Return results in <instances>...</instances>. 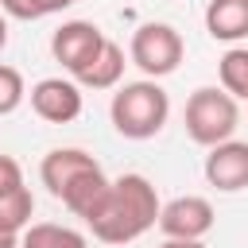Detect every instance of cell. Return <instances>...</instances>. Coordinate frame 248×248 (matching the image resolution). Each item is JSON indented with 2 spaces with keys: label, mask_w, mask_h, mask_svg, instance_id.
I'll list each match as a JSON object with an SVG mask.
<instances>
[{
  "label": "cell",
  "mask_w": 248,
  "mask_h": 248,
  "mask_svg": "<svg viewBox=\"0 0 248 248\" xmlns=\"http://www.w3.org/2000/svg\"><path fill=\"white\" fill-rule=\"evenodd\" d=\"M93 167H101V163H97L89 151H81V147H54V151L43 155L39 178H43V186L58 198V194L66 190V182H74L81 170H93Z\"/></svg>",
  "instance_id": "obj_9"
},
{
  "label": "cell",
  "mask_w": 248,
  "mask_h": 248,
  "mask_svg": "<svg viewBox=\"0 0 248 248\" xmlns=\"http://www.w3.org/2000/svg\"><path fill=\"white\" fill-rule=\"evenodd\" d=\"M4 46H8V16L0 12V50H4Z\"/></svg>",
  "instance_id": "obj_19"
},
{
  "label": "cell",
  "mask_w": 248,
  "mask_h": 248,
  "mask_svg": "<svg viewBox=\"0 0 248 248\" xmlns=\"http://www.w3.org/2000/svg\"><path fill=\"white\" fill-rule=\"evenodd\" d=\"M23 186V167L12 159V155H0V198L16 194Z\"/></svg>",
  "instance_id": "obj_17"
},
{
  "label": "cell",
  "mask_w": 248,
  "mask_h": 248,
  "mask_svg": "<svg viewBox=\"0 0 248 248\" xmlns=\"http://www.w3.org/2000/svg\"><path fill=\"white\" fill-rule=\"evenodd\" d=\"M182 120H186V136H190L194 143L217 147V143L232 140V132H236V124H240V105H236L225 89L202 85V89L190 93Z\"/></svg>",
  "instance_id": "obj_3"
},
{
  "label": "cell",
  "mask_w": 248,
  "mask_h": 248,
  "mask_svg": "<svg viewBox=\"0 0 248 248\" xmlns=\"http://www.w3.org/2000/svg\"><path fill=\"white\" fill-rule=\"evenodd\" d=\"M124 66H128V58H124V46L120 43H112V39H105V46L97 50V58L74 78L81 89H116L120 85V78H124Z\"/></svg>",
  "instance_id": "obj_11"
},
{
  "label": "cell",
  "mask_w": 248,
  "mask_h": 248,
  "mask_svg": "<svg viewBox=\"0 0 248 248\" xmlns=\"http://www.w3.org/2000/svg\"><path fill=\"white\" fill-rule=\"evenodd\" d=\"M19 248H89L85 232L70 229V225H54V221H31L19 232Z\"/></svg>",
  "instance_id": "obj_12"
},
{
  "label": "cell",
  "mask_w": 248,
  "mask_h": 248,
  "mask_svg": "<svg viewBox=\"0 0 248 248\" xmlns=\"http://www.w3.org/2000/svg\"><path fill=\"white\" fill-rule=\"evenodd\" d=\"M159 248H205L202 240H163Z\"/></svg>",
  "instance_id": "obj_18"
},
{
  "label": "cell",
  "mask_w": 248,
  "mask_h": 248,
  "mask_svg": "<svg viewBox=\"0 0 248 248\" xmlns=\"http://www.w3.org/2000/svg\"><path fill=\"white\" fill-rule=\"evenodd\" d=\"M105 31L97 27V23H89V19H66L54 35H50V54H54V62L70 74V78H78L93 58H97V50L105 46Z\"/></svg>",
  "instance_id": "obj_5"
},
{
  "label": "cell",
  "mask_w": 248,
  "mask_h": 248,
  "mask_svg": "<svg viewBox=\"0 0 248 248\" xmlns=\"http://www.w3.org/2000/svg\"><path fill=\"white\" fill-rule=\"evenodd\" d=\"M205 31L217 43L248 39V0H209L205 4Z\"/></svg>",
  "instance_id": "obj_10"
},
{
  "label": "cell",
  "mask_w": 248,
  "mask_h": 248,
  "mask_svg": "<svg viewBox=\"0 0 248 248\" xmlns=\"http://www.w3.org/2000/svg\"><path fill=\"white\" fill-rule=\"evenodd\" d=\"M182 54H186V43L170 23H143V27H136V35L128 43V62L140 66L143 78H151V81L174 74Z\"/></svg>",
  "instance_id": "obj_4"
},
{
  "label": "cell",
  "mask_w": 248,
  "mask_h": 248,
  "mask_svg": "<svg viewBox=\"0 0 248 248\" xmlns=\"http://www.w3.org/2000/svg\"><path fill=\"white\" fill-rule=\"evenodd\" d=\"M27 97V85H23V74L8 62H0V116H12Z\"/></svg>",
  "instance_id": "obj_16"
},
{
  "label": "cell",
  "mask_w": 248,
  "mask_h": 248,
  "mask_svg": "<svg viewBox=\"0 0 248 248\" xmlns=\"http://www.w3.org/2000/svg\"><path fill=\"white\" fill-rule=\"evenodd\" d=\"M0 248H19V236H8V232H0Z\"/></svg>",
  "instance_id": "obj_20"
},
{
  "label": "cell",
  "mask_w": 248,
  "mask_h": 248,
  "mask_svg": "<svg viewBox=\"0 0 248 248\" xmlns=\"http://www.w3.org/2000/svg\"><path fill=\"white\" fill-rule=\"evenodd\" d=\"M170 116V97L159 81L140 78V81H124L112 93L108 105V120L124 140H151L167 128Z\"/></svg>",
  "instance_id": "obj_2"
},
{
  "label": "cell",
  "mask_w": 248,
  "mask_h": 248,
  "mask_svg": "<svg viewBox=\"0 0 248 248\" xmlns=\"http://www.w3.org/2000/svg\"><path fill=\"white\" fill-rule=\"evenodd\" d=\"M78 0H0V12L12 19H46L54 12H66Z\"/></svg>",
  "instance_id": "obj_15"
},
{
  "label": "cell",
  "mask_w": 248,
  "mask_h": 248,
  "mask_svg": "<svg viewBox=\"0 0 248 248\" xmlns=\"http://www.w3.org/2000/svg\"><path fill=\"white\" fill-rule=\"evenodd\" d=\"M159 209H163V202H159L151 178L128 170L120 178H108V194L101 198V205L93 209V217L85 225L101 244H132L147 229H155Z\"/></svg>",
  "instance_id": "obj_1"
},
{
  "label": "cell",
  "mask_w": 248,
  "mask_h": 248,
  "mask_svg": "<svg viewBox=\"0 0 248 248\" xmlns=\"http://www.w3.org/2000/svg\"><path fill=\"white\" fill-rule=\"evenodd\" d=\"M202 170H205V182L221 194L248 190V143L244 140H225V143L209 147Z\"/></svg>",
  "instance_id": "obj_8"
},
{
  "label": "cell",
  "mask_w": 248,
  "mask_h": 248,
  "mask_svg": "<svg viewBox=\"0 0 248 248\" xmlns=\"http://www.w3.org/2000/svg\"><path fill=\"white\" fill-rule=\"evenodd\" d=\"M31 108L46 124H70L81 116V85L74 78H43L31 85Z\"/></svg>",
  "instance_id": "obj_7"
},
{
  "label": "cell",
  "mask_w": 248,
  "mask_h": 248,
  "mask_svg": "<svg viewBox=\"0 0 248 248\" xmlns=\"http://www.w3.org/2000/svg\"><path fill=\"white\" fill-rule=\"evenodd\" d=\"M217 213L209 205V198L202 194H182V198H170L163 209H159V232L167 240H202L209 229H213Z\"/></svg>",
  "instance_id": "obj_6"
},
{
  "label": "cell",
  "mask_w": 248,
  "mask_h": 248,
  "mask_svg": "<svg viewBox=\"0 0 248 248\" xmlns=\"http://www.w3.org/2000/svg\"><path fill=\"white\" fill-rule=\"evenodd\" d=\"M31 217H35V198H31L27 186H19L16 194L0 198V232L19 236V232L31 225Z\"/></svg>",
  "instance_id": "obj_14"
},
{
  "label": "cell",
  "mask_w": 248,
  "mask_h": 248,
  "mask_svg": "<svg viewBox=\"0 0 248 248\" xmlns=\"http://www.w3.org/2000/svg\"><path fill=\"white\" fill-rule=\"evenodd\" d=\"M221 74V89L232 101H248V46H229L217 62Z\"/></svg>",
  "instance_id": "obj_13"
}]
</instances>
